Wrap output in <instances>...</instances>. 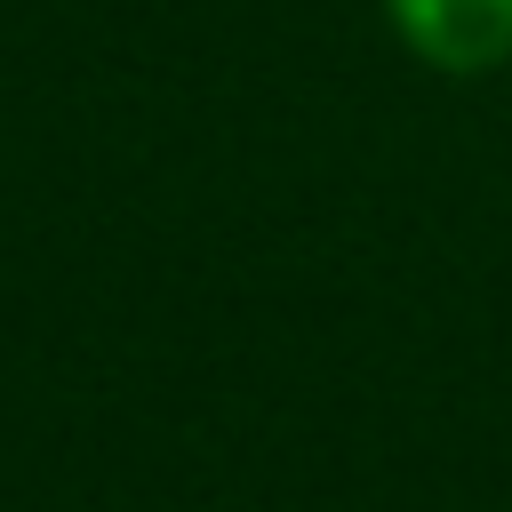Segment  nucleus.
I'll return each instance as SVG.
<instances>
[{"label": "nucleus", "mask_w": 512, "mask_h": 512, "mask_svg": "<svg viewBox=\"0 0 512 512\" xmlns=\"http://www.w3.org/2000/svg\"><path fill=\"white\" fill-rule=\"evenodd\" d=\"M392 40L448 72V80H480L512 64V0H384Z\"/></svg>", "instance_id": "obj_1"}]
</instances>
